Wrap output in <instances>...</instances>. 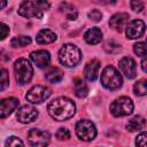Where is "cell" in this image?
Masks as SVG:
<instances>
[{
	"instance_id": "22",
	"label": "cell",
	"mask_w": 147,
	"mask_h": 147,
	"mask_svg": "<svg viewBox=\"0 0 147 147\" xmlns=\"http://www.w3.org/2000/svg\"><path fill=\"white\" fill-rule=\"evenodd\" d=\"M31 44V38L28 36H16L10 40V45L15 48L17 47H25Z\"/></svg>"
},
{
	"instance_id": "18",
	"label": "cell",
	"mask_w": 147,
	"mask_h": 147,
	"mask_svg": "<svg viewBox=\"0 0 147 147\" xmlns=\"http://www.w3.org/2000/svg\"><path fill=\"white\" fill-rule=\"evenodd\" d=\"M36 40H37L38 44H41V45L51 44V42L56 40V34H55V32H53L49 29H42L38 32L37 37H36Z\"/></svg>"
},
{
	"instance_id": "8",
	"label": "cell",
	"mask_w": 147,
	"mask_h": 147,
	"mask_svg": "<svg viewBox=\"0 0 147 147\" xmlns=\"http://www.w3.org/2000/svg\"><path fill=\"white\" fill-rule=\"evenodd\" d=\"M51 136L47 131L40 129H31L28 132V142L32 147H47Z\"/></svg>"
},
{
	"instance_id": "3",
	"label": "cell",
	"mask_w": 147,
	"mask_h": 147,
	"mask_svg": "<svg viewBox=\"0 0 147 147\" xmlns=\"http://www.w3.org/2000/svg\"><path fill=\"white\" fill-rule=\"evenodd\" d=\"M82 59L80 49L72 44H65L59 52V60L65 67H75Z\"/></svg>"
},
{
	"instance_id": "31",
	"label": "cell",
	"mask_w": 147,
	"mask_h": 147,
	"mask_svg": "<svg viewBox=\"0 0 147 147\" xmlns=\"http://www.w3.org/2000/svg\"><path fill=\"white\" fill-rule=\"evenodd\" d=\"M88 17H90L92 21H94V22H99V21L102 18V14H101V11L94 9V10H92V11L88 13Z\"/></svg>"
},
{
	"instance_id": "2",
	"label": "cell",
	"mask_w": 147,
	"mask_h": 147,
	"mask_svg": "<svg viewBox=\"0 0 147 147\" xmlns=\"http://www.w3.org/2000/svg\"><path fill=\"white\" fill-rule=\"evenodd\" d=\"M49 2L47 1H23L18 8V14L23 17H37L40 18L42 16L44 10L49 8Z\"/></svg>"
},
{
	"instance_id": "13",
	"label": "cell",
	"mask_w": 147,
	"mask_h": 147,
	"mask_svg": "<svg viewBox=\"0 0 147 147\" xmlns=\"http://www.w3.org/2000/svg\"><path fill=\"white\" fill-rule=\"evenodd\" d=\"M18 99L16 98H6L0 101V118L7 117L18 107Z\"/></svg>"
},
{
	"instance_id": "9",
	"label": "cell",
	"mask_w": 147,
	"mask_h": 147,
	"mask_svg": "<svg viewBox=\"0 0 147 147\" xmlns=\"http://www.w3.org/2000/svg\"><path fill=\"white\" fill-rule=\"evenodd\" d=\"M49 95H51V90L48 87L44 85H36L28 91L25 98L31 103H41L45 100H47Z\"/></svg>"
},
{
	"instance_id": "19",
	"label": "cell",
	"mask_w": 147,
	"mask_h": 147,
	"mask_svg": "<svg viewBox=\"0 0 147 147\" xmlns=\"http://www.w3.org/2000/svg\"><path fill=\"white\" fill-rule=\"evenodd\" d=\"M145 126H146V119H145V117L138 116V115L134 116V117H132V118L127 122V124H126L127 131H131V132L140 131V130H142Z\"/></svg>"
},
{
	"instance_id": "17",
	"label": "cell",
	"mask_w": 147,
	"mask_h": 147,
	"mask_svg": "<svg viewBox=\"0 0 147 147\" xmlns=\"http://www.w3.org/2000/svg\"><path fill=\"white\" fill-rule=\"evenodd\" d=\"M84 39L90 45L99 44L102 40V32L99 28H91L84 33Z\"/></svg>"
},
{
	"instance_id": "23",
	"label": "cell",
	"mask_w": 147,
	"mask_h": 147,
	"mask_svg": "<svg viewBox=\"0 0 147 147\" xmlns=\"http://www.w3.org/2000/svg\"><path fill=\"white\" fill-rule=\"evenodd\" d=\"M133 91L134 93L138 95V96H142V95H146L147 93V82L146 79H140L138 80L134 86H133Z\"/></svg>"
},
{
	"instance_id": "24",
	"label": "cell",
	"mask_w": 147,
	"mask_h": 147,
	"mask_svg": "<svg viewBox=\"0 0 147 147\" xmlns=\"http://www.w3.org/2000/svg\"><path fill=\"white\" fill-rule=\"evenodd\" d=\"M9 85V75L8 71L3 68H0V91H3Z\"/></svg>"
},
{
	"instance_id": "6",
	"label": "cell",
	"mask_w": 147,
	"mask_h": 147,
	"mask_svg": "<svg viewBox=\"0 0 147 147\" xmlns=\"http://www.w3.org/2000/svg\"><path fill=\"white\" fill-rule=\"evenodd\" d=\"M133 102L127 96H121L116 100H114L110 105V111L116 117L127 116L132 114L133 111Z\"/></svg>"
},
{
	"instance_id": "14",
	"label": "cell",
	"mask_w": 147,
	"mask_h": 147,
	"mask_svg": "<svg viewBox=\"0 0 147 147\" xmlns=\"http://www.w3.org/2000/svg\"><path fill=\"white\" fill-rule=\"evenodd\" d=\"M129 18H130L129 14H126V13H117V14H115V15H113L110 17L109 25L115 31L121 32L123 30V28H125L127 25Z\"/></svg>"
},
{
	"instance_id": "11",
	"label": "cell",
	"mask_w": 147,
	"mask_h": 147,
	"mask_svg": "<svg viewBox=\"0 0 147 147\" xmlns=\"http://www.w3.org/2000/svg\"><path fill=\"white\" fill-rule=\"evenodd\" d=\"M119 70L122 71V74L127 77L129 79H132L136 77L137 75V64L136 61L132 57L125 56L119 61Z\"/></svg>"
},
{
	"instance_id": "7",
	"label": "cell",
	"mask_w": 147,
	"mask_h": 147,
	"mask_svg": "<svg viewBox=\"0 0 147 147\" xmlns=\"http://www.w3.org/2000/svg\"><path fill=\"white\" fill-rule=\"evenodd\" d=\"M76 134L83 141H91L96 136L95 125L88 119H79L76 124Z\"/></svg>"
},
{
	"instance_id": "29",
	"label": "cell",
	"mask_w": 147,
	"mask_h": 147,
	"mask_svg": "<svg viewBox=\"0 0 147 147\" xmlns=\"http://www.w3.org/2000/svg\"><path fill=\"white\" fill-rule=\"evenodd\" d=\"M9 34V26L5 23L0 22V40L6 39V37H8Z\"/></svg>"
},
{
	"instance_id": "10",
	"label": "cell",
	"mask_w": 147,
	"mask_h": 147,
	"mask_svg": "<svg viewBox=\"0 0 147 147\" xmlns=\"http://www.w3.org/2000/svg\"><path fill=\"white\" fill-rule=\"evenodd\" d=\"M16 117H17V119H18L21 123L28 124V123L33 122V121L38 117V111H37V109H36L33 106L24 105V106H22V107L17 110Z\"/></svg>"
},
{
	"instance_id": "30",
	"label": "cell",
	"mask_w": 147,
	"mask_h": 147,
	"mask_svg": "<svg viewBox=\"0 0 147 147\" xmlns=\"http://www.w3.org/2000/svg\"><path fill=\"white\" fill-rule=\"evenodd\" d=\"M130 6H131V8L134 10V11H138V13H140L142 9H144V2L142 1H131L130 2Z\"/></svg>"
},
{
	"instance_id": "21",
	"label": "cell",
	"mask_w": 147,
	"mask_h": 147,
	"mask_svg": "<svg viewBox=\"0 0 147 147\" xmlns=\"http://www.w3.org/2000/svg\"><path fill=\"white\" fill-rule=\"evenodd\" d=\"M45 78L49 82V83H59L62 78H63V72L62 70H60L59 68H52L51 70H48L45 75Z\"/></svg>"
},
{
	"instance_id": "20",
	"label": "cell",
	"mask_w": 147,
	"mask_h": 147,
	"mask_svg": "<svg viewBox=\"0 0 147 147\" xmlns=\"http://www.w3.org/2000/svg\"><path fill=\"white\" fill-rule=\"evenodd\" d=\"M74 90H75V94L76 96L78 98H85L88 93V87L87 85L80 80V79H75V83H74Z\"/></svg>"
},
{
	"instance_id": "33",
	"label": "cell",
	"mask_w": 147,
	"mask_h": 147,
	"mask_svg": "<svg viewBox=\"0 0 147 147\" xmlns=\"http://www.w3.org/2000/svg\"><path fill=\"white\" fill-rule=\"evenodd\" d=\"M146 63H147V61H146V59L145 57H142V61H141V68H142V71L144 72H146Z\"/></svg>"
},
{
	"instance_id": "15",
	"label": "cell",
	"mask_w": 147,
	"mask_h": 147,
	"mask_svg": "<svg viewBox=\"0 0 147 147\" xmlns=\"http://www.w3.org/2000/svg\"><path fill=\"white\" fill-rule=\"evenodd\" d=\"M32 62L38 67V68H46L49 62H51V55L49 52L40 49V51H34L30 55Z\"/></svg>"
},
{
	"instance_id": "1",
	"label": "cell",
	"mask_w": 147,
	"mask_h": 147,
	"mask_svg": "<svg viewBox=\"0 0 147 147\" xmlns=\"http://www.w3.org/2000/svg\"><path fill=\"white\" fill-rule=\"evenodd\" d=\"M48 114L56 121H65L71 118L76 113V106L72 100L65 96H59L52 100L47 106Z\"/></svg>"
},
{
	"instance_id": "25",
	"label": "cell",
	"mask_w": 147,
	"mask_h": 147,
	"mask_svg": "<svg viewBox=\"0 0 147 147\" xmlns=\"http://www.w3.org/2000/svg\"><path fill=\"white\" fill-rule=\"evenodd\" d=\"M5 147H24V145H23V141L18 137L11 136L6 140Z\"/></svg>"
},
{
	"instance_id": "27",
	"label": "cell",
	"mask_w": 147,
	"mask_h": 147,
	"mask_svg": "<svg viewBox=\"0 0 147 147\" xmlns=\"http://www.w3.org/2000/svg\"><path fill=\"white\" fill-rule=\"evenodd\" d=\"M56 138L59 140H68L70 138V132L67 127H60L57 131H56Z\"/></svg>"
},
{
	"instance_id": "32",
	"label": "cell",
	"mask_w": 147,
	"mask_h": 147,
	"mask_svg": "<svg viewBox=\"0 0 147 147\" xmlns=\"http://www.w3.org/2000/svg\"><path fill=\"white\" fill-rule=\"evenodd\" d=\"M77 15H78V14H77L76 11H71L70 14L67 15V18H69V20H76V18H77Z\"/></svg>"
},
{
	"instance_id": "5",
	"label": "cell",
	"mask_w": 147,
	"mask_h": 147,
	"mask_svg": "<svg viewBox=\"0 0 147 147\" xmlns=\"http://www.w3.org/2000/svg\"><path fill=\"white\" fill-rule=\"evenodd\" d=\"M101 84L108 90H117L122 86L123 79L121 74L111 65H108L103 69L101 74Z\"/></svg>"
},
{
	"instance_id": "4",
	"label": "cell",
	"mask_w": 147,
	"mask_h": 147,
	"mask_svg": "<svg viewBox=\"0 0 147 147\" xmlns=\"http://www.w3.org/2000/svg\"><path fill=\"white\" fill-rule=\"evenodd\" d=\"M14 72H15V78L17 83L21 85H24L31 80L33 76V68L29 60L18 59L14 64Z\"/></svg>"
},
{
	"instance_id": "12",
	"label": "cell",
	"mask_w": 147,
	"mask_h": 147,
	"mask_svg": "<svg viewBox=\"0 0 147 147\" xmlns=\"http://www.w3.org/2000/svg\"><path fill=\"white\" fill-rule=\"evenodd\" d=\"M145 33V23L141 20H133L126 25V36L130 39H138Z\"/></svg>"
},
{
	"instance_id": "16",
	"label": "cell",
	"mask_w": 147,
	"mask_h": 147,
	"mask_svg": "<svg viewBox=\"0 0 147 147\" xmlns=\"http://www.w3.org/2000/svg\"><path fill=\"white\" fill-rule=\"evenodd\" d=\"M99 70H100V62L98 60H92V61H90L85 65L84 76H85V78L87 80L93 82V80L96 79L98 74H99Z\"/></svg>"
},
{
	"instance_id": "26",
	"label": "cell",
	"mask_w": 147,
	"mask_h": 147,
	"mask_svg": "<svg viewBox=\"0 0 147 147\" xmlns=\"http://www.w3.org/2000/svg\"><path fill=\"white\" fill-rule=\"evenodd\" d=\"M133 51H134V53H136L138 56L145 57V55H146V46H145V42H144V41H140V42L134 44Z\"/></svg>"
},
{
	"instance_id": "28",
	"label": "cell",
	"mask_w": 147,
	"mask_h": 147,
	"mask_svg": "<svg viewBox=\"0 0 147 147\" xmlns=\"http://www.w3.org/2000/svg\"><path fill=\"white\" fill-rule=\"evenodd\" d=\"M146 138H147V133L145 131H142L140 134H138V137L136 138V145H137V147H147Z\"/></svg>"
},
{
	"instance_id": "34",
	"label": "cell",
	"mask_w": 147,
	"mask_h": 147,
	"mask_svg": "<svg viewBox=\"0 0 147 147\" xmlns=\"http://www.w3.org/2000/svg\"><path fill=\"white\" fill-rule=\"evenodd\" d=\"M6 6H7V1H0V9H2Z\"/></svg>"
}]
</instances>
